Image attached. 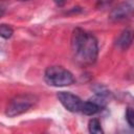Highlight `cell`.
I'll use <instances>...</instances> for the list:
<instances>
[{
  "label": "cell",
  "mask_w": 134,
  "mask_h": 134,
  "mask_svg": "<svg viewBox=\"0 0 134 134\" xmlns=\"http://www.w3.org/2000/svg\"><path fill=\"white\" fill-rule=\"evenodd\" d=\"M71 49L74 59L82 65L93 64L98 54L96 38L82 28H75L71 36Z\"/></svg>",
  "instance_id": "cell-1"
},
{
  "label": "cell",
  "mask_w": 134,
  "mask_h": 134,
  "mask_svg": "<svg viewBox=\"0 0 134 134\" xmlns=\"http://www.w3.org/2000/svg\"><path fill=\"white\" fill-rule=\"evenodd\" d=\"M44 80L49 86L65 87L73 84V74L62 66H49L44 73Z\"/></svg>",
  "instance_id": "cell-2"
},
{
  "label": "cell",
  "mask_w": 134,
  "mask_h": 134,
  "mask_svg": "<svg viewBox=\"0 0 134 134\" xmlns=\"http://www.w3.org/2000/svg\"><path fill=\"white\" fill-rule=\"evenodd\" d=\"M37 103V97L30 93L19 94L13 97L5 108V114L8 117H15L27 112Z\"/></svg>",
  "instance_id": "cell-3"
},
{
  "label": "cell",
  "mask_w": 134,
  "mask_h": 134,
  "mask_svg": "<svg viewBox=\"0 0 134 134\" xmlns=\"http://www.w3.org/2000/svg\"><path fill=\"white\" fill-rule=\"evenodd\" d=\"M57 97L59 102L63 105L65 109H67L70 112H79L82 109L83 102L82 99L76 96L75 94L71 92H66V91H61L57 94Z\"/></svg>",
  "instance_id": "cell-4"
},
{
  "label": "cell",
  "mask_w": 134,
  "mask_h": 134,
  "mask_svg": "<svg viewBox=\"0 0 134 134\" xmlns=\"http://www.w3.org/2000/svg\"><path fill=\"white\" fill-rule=\"evenodd\" d=\"M134 10V2L133 0H125L116 5L109 15V19L112 21H120L126 19L131 15Z\"/></svg>",
  "instance_id": "cell-5"
},
{
  "label": "cell",
  "mask_w": 134,
  "mask_h": 134,
  "mask_svg": "<svg viewBox=\"0 0 134 134\" xmlns=\"http://www.w3.org/2000/svg\"><path fill=\"white\" fill-rule=\"evenodd\" d=\"M133 40H134V30L131 28H126L118 35L115 41V45L120 50H127L131 46Z\"/></svg>",
  "instance_id": "cell-6"
},
{
  "label": "cell",
  "mask_w": 134,
  "mask_h": 134,
  "mask_svg": "<svg viewBox=\"0 0 134 134\" xmlns=\"http://www.w3.org/2000/svg\"><path fill=\"white\" fill-rule=\"evenodd\" d=\"M88 129H89V132L93 133V134H102L103 133L100 121L98 119H96V118H92V119L89 120Z\"/></svg>",
  "instance_id": "cell-7"
},
{
  "label": "cell",
  "mask_w": 134,
  "mask_h": 134,
  "mask_svg": "<svg viewBox=\"0 0 134 134\" xmlns=\"http://www.w3.org/2000/svg\"><path fill=\"white\" fill-rule=\"evenodd\" d=\"M13 28L9 26V25H6V24H1L0 26V35L3 39H9L12 36H13Z\"/></svg>",
  "instance_id": "cell-8"
},
{
  "label": "cell",
  "mask_w": 134,
  "mask_h": 134,
  "mask_svg": "<svg viewBox=\"0 0 134 134\" xmlns=\"http://www.w3.org/2000/svg\"><path fill=\"white\" fill-rule=\"evenodd\" d=\"M94 92H95V95H99V96H104V97H108L109 95H110V92H109V90L105 87V86H103V85H96L94 88Z\"/></svg>",
  "instance_id": "cell-9"
},
{
  "label": "cell",
  "mask_w": 134,
  "mask_h": 134,
  "mask_svg": "<svg viewBox=\"0 0 134 134\" xmlns=\"http://www.w3.org/2000/svg\"><path fill=\"white\" fill-rule=\"evenodd\" d=\"M126 120L128 125L134 129V109L132 108H127L126 110Z\"/></svg>",
  "instance_id": "cell-10"
},
{
  "label": "cell",
  "mask_w": 134,
  "mask_h": 134,
  "mask_svg": "<svg viewBox=\"0 0 134 134\" xmlns=\"http://www.w3.org/2000/svg\"><path fill=\"white\" fill-rule=\"evenodd\" d=\"M113 0H98L97 1V3H96V7L97 8H106L107 6H109L110 4H111V2H112Z\"/></svg>",
  "instance_id": "cell-11"
},
{
  "label": "cell",
  "mask_w": 134,
  "mask_h": 134,
  "mask_svg": "<svg viewBox=\"0 0 134 134\" xmlns=\"http://www.w3.org/2000/svg\"><path fill=\"white\" fill-rule=\"evenodd\" d=\"M53 1H54V3L58 6H63V5H65V3H66L67 0H53Z\"/></svg>",
  "instance_id": "cell-12"
}]
</instances>
